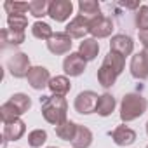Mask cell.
I'll list each match as a JSON object with an SVG mask.
<instances>
[{
    "label": "cell",
    "mask_w": 148,
    "mask_h": 148,
    "mask_svg": "<svg viewBox=\"0 0 148 148\" xmlns=\"http://www.w3.org/2000/svg\"><path fill=\"white\" fill-rule=\"evenodd\" d=\"M148 108V101L145 96L138 92H129L120 101V120L122 122H132L139 119Z\"/></svg>",
    "instance_id": "cell-2"
},
{
    "label": "cell",
    "mask_w": 148,
    "mask_h": 148,
    "mask_svg": "<svg viewBox=\"0 0 148 148\" xmlns=\"http://www.w3.org/2000/svg\"><path fill=\"white\" fill-rule=\"evenodd\" d=\"M98 99L99 96L92 91H82L79 92V96L75 98V112L80 113V115H91L96 112V106H98Z\"/></svg>",
    "instance_id": "cell-4"
},
{
    "label": "cell",
    "mask_w": 148,
    "mask_h": 148,
    "mask_svg": "<svg viewBox=\"0 0 148 148\" xmlns=\"http://www.w3.org/2000/svg\"><path fill=\"white\" fill-rule=\"evenodd\" d=\"M47 148H56V146H47Z\"/></svg>",
    "instance_id": "cell-33"
},
{
    "label": "cell",
    "mask_w": 148,
    "mask_h": 148,
    "mask_svg": "<svg viewBox=\"0 0 148 148\" xmlns=\"http://www.w3.org/2000/svg\"><path fill=\"white\" fill-rule=\"evenodd\" d=\"M146 52H148V51H146Z\"/></svg>",
    "instance_id": "cell-35"
},
{
    "label": "cell",
    "mask_w": 148,
    "mask_h": 148,
    "mask_svg": "<svg viewBox=\"0 0 148 148\" xmlns=\"http://www.w3.org/2000/svg\"><path fill=\"white\" fill-rule=\"evenodd\" d=\"M112 32H113V23H112V19L110 18H106V16H99V18H96V19H92V21H89V33L92 35V38H106V37H110L112 35Z\"/></svg>",
    "instance_id": "cell-10"
},
{
    "label": "cell",
    "mask_w": 148,
    "mask_h": 148,
    "mask_svg": "<svg viewBox=\"0 0 148 148\" xmlns=\"http://www.w3.org/2000/svg\"><path fill=\"white\" fill-rule=\"evenodd\" d=\"M92 143V132L86 127V125H79L77 127V134L71 141L73 148H89Z\"/></svg>",
    "instance_id": "cell-22"
},
{
    "label": "cell",
    "mask_w": 148,
    "mask_h": 148,
    "mask_svg": "<svg viewBox=\"0 0 148 148\" xmlns=\"http://www.w3.org/2000/svg\"><path fill=\"white\" fill-rule=\"evenodd\" d=\"M134 21H136V26H138L139 32L148 30V5H141V7L138 9Z\"/></svg>",
    "instance_id": "cell-30"
},
{
    "label": "cell",
    "mask_w": 148,
    "mask_h": 148,
    "mask_svg": "<svg viewBox=\"0 0 148 148\" xmlns=\"http://www.w3.org/2000/svg\"><path fill=\"white\" fill-rule=\"evenodd\" d=\"M79 16L86 18L87 21H92L101 16V7L96 0H80L79 2Z\"/></svg>",
    "instance_id": "cell-15"
},
{
    "label": "cell",
    "mask_w": 148,
    "mask_h": 148,
    "mask_svg": "<svg viewBox=\"0 0 148 148\" xmlns=\"http://www.w3.org/2000/svg\"><path fill=\"white\" fill-rule=\"evenodd\" d=\"M0 117H2V122L4 124H9V122H14L16 119H19V112L14 108V105L11 101L4 103L2 106H0Z\"/></svg>",
    "instance_id": "cell-26"
},
{
    "label": "cell",
    "mask_w": 148,
    "mask_h": 148,
    "mask_svg": "<svg viewBox=\"0 0 148 148\" xmlns=\"http://www.w3.org/2000/svg\"><path fill=\"white\" fill-rule=\"evenodd\" d=\"M71 44H73L71 37L66 32H58L47 40V49L54 56H61V54H68L71 51Z\"/></svg>",
    "instance_id": "cell-5"
},
{
    "label": "cell",
    "mask_w": 148,
    "mask_h": 148,
    "mask_svg": "<svg viewBox=\"0 0 148 148\" xmlns=\"http://www.w3.org/2000/svg\"><path fill=\"white\" fill-rule=\"evenodd\" d=\"M79 52L82 54V58L86 61H92L96 59L98 52H99V44L96 38H84V42H80L79 45Z\"/></svg>",
    "instance_id": "cell-20"
},
{
    "label": "cell",
    "mask_w": 148,
    "mask_h": 148,
    "mask_svg": "<svg viewBox=\"0 0 148 148\" xmlns=\"http://www.w3.org/2000/svg\"><path fill=\"white\" fill-rule=\"evenodd\" d=\"M40 112L45 122L52 124L54 127L63 124L66 120V112H68V103L64 99V96H42L40 98Z\"/></svg>",
    "instance_id": "cell-1"
},
{
    "label": "cell",
    "mask_w": 148,
    "mask_h": 148,
    "mask_svg": "<svg viewBox=\"0 0 148 148\" xmlns=\"http://www.w3.org/2000/svg\"><path fill=\"white\" fill-rule=\"evenodd\" d=\"M71 89V84H70V79L64 77V75H56L51 79L49 82V91L56 96H66Z\"/></svg>",
    "instance_id": "cell-17"
},
{
    "label": "cell",
    "mask_w": 148,
    "mask_h": 148,
    "mask_svg": "<svg viewBox=\"0 0 148 148\" xmlns=\"http://www.w3.org/2000/svg\"><path fill=\"white\" fill-rule=\"evenodd\" d=\"M115 106H117L115 98H113L110 92H105V94H101V96H99V99H98L96 113H98V115H101V117H108V115H112V113H113Z\"/></svg>",
    "instance_id": "cell-19"
},
{
    "label": "cell",
    "mask_w": 148,
    "mask_h": 148,
    "mask_svg": "<svg viewBox=\"0 0 148 148\" xmlns=\"http://www.w3.org/2000/svg\"><path fill=\"white\" fill-rule=\"evenodd\" d=\"M110 136H112L113 143L119 145V146H129V145H132V143L136 141V132H134L131 127H127V125H119V127H115V129L110 132Z\"/></svg>",
    "instance_id": "cell-12"
},
{
    "label": "cell",
    "mask_w": 148,
    "mask_h": 148,
    "mask_svg": "<svg viewBox=\"0 0 148 148\" xmlns=\"http://www.w3.org/2000/svg\"><path fill=\"white\" fill-rule=\"evenodd\" d=\"M146 148H148V145H146Z\"/></svg>",
    "instance_id": "cell-34"
},
{
    "label": "cell",
    "mask_w": 148,
    "mask_h": 148,
    "mask_svg": "<svg viewBox=\"0 0 148 148\" xmlns=\"http://www.w3.org/2000/svg\"><path fill=\"white\" fill-rule=\"evenodd\" d=\"M7 70L14 79H25L28 77V71L32 70L30 66V58L25 52H14L7 59Z\"/></svg>",
    "instance_id": "cell-3"
},
{
    "label": "cell",
    "mask_w": 148,
    "mask_h": 148,
    "mask_svg": "<svg viewBox=\"0 0 148 148\" xmlns=\"http://www.w3.org/2000/svg\"><path fill=\"white\" fill-rule=\"evenodd\" d=\"M110 51H113V52H119L120 56H129V54H132V51H134V42H132V38L129 37V35H113L112 37V40H110Z\"/></svg>",
    "instance_id": "cell-11"
},
{
    "label": "cell",
    "mask_w": 148,
    "mask_h": 148,
    "mask_svg": "<svg viewBox=\"0 0 148 148\" xmlns=\"http://www.w3.org/2000/svg\"><path fill=\"white\" fill-rule=\"evenodd\" d=\"M66 33L71 38H84L89 33V21L86 18H82V16L73 18L66 26Z\"/></svg>",
    "instance_id": "cell-13"
},
{
    "label": "cell",
    "mask_w": 148,
    "mask_h": 148,
    "mask_svg": "<svg viewBox=\"0 0 148 148\" xmlns=\"http://www.w3.org/2000/svg\"><path fill=\"white\" fill-rule=\"evenodd\" d=\"M77 127H79V124H75L73 120L66 119L63 124L56 125V134L63 141H73V138H75V134H77Z\"/></svg>",
    "instance_id": "cell-21"
},
{
    "label": "cell",
    "mask_w": 148,
    "mask_h": 148,
    "mask_svg": "<svg viewBox=\"0 0 148 148\" xmlns=\"http://www.w3.org/2000/svg\"><path fill=\"white\" fill-rule=\"evenodd\" d=\"M131 75L138 80H146L148 79V52L143 49L141 52H136L131 58Z\"/></svg>",
    "instance_id": "cell-8"
},
{
    "label": "cell",
    "mask_w": 148,
    "mask_h": 148,
    "mask_svg": "<svg viewBox=\"0 0 148 148\" xmlns=\"http://www.w3.org/2000/svg\"><path fill=\"white\" fill-rule=\"evenodd\" d=\"M146 134H148V122H146Z\"/></svg>",
    "instance_id": "cell-32"
},
{
    "label": "cell",
    "mask_w": 148,
    "mask_h": 148,
    "mask_svg": "<svg viewBox=\"0 0 148 148\" xmlns=\"http://www.w3.org/2000/svg\"><path fill=\"white\" fill-rule=\"evenodd\" d=\"M120 75V73L115 70V68H112L110 64H106V63H103L101 66H99V70H98V82L105 87V89H108V87H112L115 82H117V77Z\"/></svg>",
    "instance_id": "cell-16"
},
{
    "label": "cell",
    "mask_w": 148,
    "mask_h": 148,
    "mask_svg": "<svg viewBox=\"0 0 148 148\" xmlns=\"http://www.w3.org/2000/svg\"><path fill=\"white\" fill-rule=\"evenodd\" d=\"M139 42L143 44L145 51H148V30H145V32H139Z\"/></svg>",
    "instance_id": "cell-31"
},
{
    "label": "cell",
    "mask_w": 148,
    "mask_h": 148,
    "mask_svg": "<svg viewBox=\"0 0 148 148\" xmlns=\"http://www.w3.org/2000/svg\"><path fill=\"white\" fill-rule=\"evenodd\" d=\"M25 131H26V124L21 119H16L14 122L4 124V139L5 141H18L23 138Z\"/></svg>",
    "instance_id": "cell-14"
},
{
    "label": "cell",
    "mask_w": 148,
    "mask_h": 148,
    "mask_svg": "<svg viewBox=\"0 0 148 148\" xmlns=\"http://www.w3.org/2000/svg\"><path fill=\"white\" fill-rule=\"evenodd\" d=\"M28 84L30 87H33L35 91H42L45 87H49L51 82V73L45 66H32V70L28 71Z\"/></svg>",
    "instance_id": "cell-9"
},
{
    "label": "cell",
    "mask_w": 148,
    "mask_h": 148,
    "mask_svg": "<svg viewBox=\"0 0 148 148\" xmlns=\"http://www.w3.org/2000/svg\"><path fill=\"white\" fill-rule=\"evenodd\" d=\"M45 141H47V132L44 129H33L28 134V145L32 148H40Z\"/></svg>",
    "instance_id": "cell-28"
},
{
    "label": "cell",
    "mask_w": 148,
    "mask_h": 148,
    "mask_svg": "<svg viewBox=\"0 0 148 148\" xmlns=\"http://www.w3.org/2000/svg\"><path fill=\"white\" fill-rule=\"evenodd\" d=\"M9 101H11V103L14 105V108L19 112V115L26 113V112L32 108V99H30V96H28V94H23V92H16V94H12Z\"/></svg>",
    "instance_id": "cell-23"
},
{
    "label": "cell",
    "mask_w": 148,
    "mask_h": 148,
    "mask_svg": "<svg viewBox=\"0 0 148 148\" xmlns=\"http://www.w3.org/2000/svg\"><path fill=\"white\" fill-rule=\"evenodd\" d=\"M32 35H33L35 38H38V40H49V38L54 35V32H52V28H51L47 23L37 21V23H33V26H32Z\"/></svg>",
    "instance_id": "cell-24"
},
{
    "label": "cell",
    "mask_w": 148,
    "mask_h": 148,
    "mask_svg": "<svg viewBox=\"0 0 148 148\" xmlns=\"http://www.w3.org/2000/svg\"><path fill=\"white\" fill-rule=\"evenodd\" d=\"M0 42H2V47H9V45H21L25 42V33L23 32H14L11 28H4L0 32Z\"/></svg>",
    "instance_id": "cell-18"
},
{
    "label": "cell",
    "mask_w": 148,
    "mask_h": 148,
    "mask_svg": "<svg viewBox=\"0 0 148 148\" xmlns=\"http://www.w3.org/2000/svg\"><path fill=\"white\" fill-rule=\"evenodd\" d=\"M71 12H73L71 0H52V2H49L47 16H51V19H54L56 23L66 21L71 16Z\"/></svg>",
    "instance_id": "cell-6"
},
{
    "label": "cell",
    "mask_w": 148,
    "mask_h": 148,
    "mask_svg": "<svg viewBox=\"0 0 148 148\" xmlns=\"http://www.w3.org/2000/svg\"><path fill=\"white\" fill-rule=\"evenodd\" d=\"M49 12V2L47 0H33L30 2V14L33 18H44Z\"/></svg>",
    "instance_id": "cell-27"
},
{
    "label": "cell",
    "mask_w": 148,
    "mask_h": 148,
    "mask_svg": "<svg viewBox=\"0 0 148 148\" xmlns=\"http://www.w3.org/2000/svg\"><path fill=\"white\" fill-rule=\"evenodd\" d=\"M86 66H87V61L82 58L80 52H70L64 61H63V70L66 75L70 77H79L86 71Z\"/></svg>",
    "instance_id": "cell-7"
},
{
    "label": "cell",
    "mask_w": 148,
    "mask_h": 148,
    "mask_svg": "<svg viewBox=\"0 0 148 148\" xmlns=\"http://www.w3.org/2000/svg\"><path fill=\"white\" fill-rule=\"evenodd\" d=\"M7 25L11 30L14 32H23L25 33V28L28 26V18L23 14V16H9L7 18Z\"/></svg>",
    "instance_id": "cell-29"
},
{
    "label": "cell",
    "mask_w": 148,
    "mask_h": 148,
    "mask_svg": "<svg viewBox=\"0 0 148 148\" xmlns=\"http://www.w3.org/2000/svg\"><path fill=\"white\" fill-rule=\"evenodd\" d=\"M4 9L9 16H23L26 11H30V2H4Z\"/></svg>",
    "instance_id": "cell-25"
}]
</instances>
